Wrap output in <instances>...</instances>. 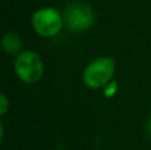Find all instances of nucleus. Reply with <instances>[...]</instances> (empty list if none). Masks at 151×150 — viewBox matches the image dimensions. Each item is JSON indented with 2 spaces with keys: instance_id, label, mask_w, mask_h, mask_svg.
I'll return each mask as SVG.
<instances>
[{
  "instance_id": "nucleus-1",
  "label": "nucleus",
  "mask_w": 151,
  "mask_h": 150,
  "mask_svg": "<svg viewBox=\"0 0 151 150\" xmlns=\"http://www.w3.org/2000/svg\"><path fill=\"white\" fill-rule=\"evenodd\" d=\"M115 60L110 56H99L91 60L82 71V84L90 90H104L111 81H114Z\"/></svg>"
},
{
  "instance_id": "nucleus-2",
  "label": "nucleus",
  "mask_w": 151,
  "mask_h": 150,
  "mask_svg": "<svg viewBox=\"0 0 151 150\" xmlns=\"http://www.w3.org/2000/svg\"><path fill=\"white\" fill-rule=\"evenodd\" d=\"M31 27L39 37H42V39L56 37L65 27L63 12L49 5L37 8L32 13Z\"/></svg>"
},
{
  "instance_id": "nucleus-3",
  "label": "nucleus",
  "mask_w": 151,
  "mask_h": 150,
  "mask_svg": "<svg viewBox=\"0 0 151 150\" xmlns=\"http://www.w3.org/2000/svg\"><path fill=\"white\" fill-rule=\"evenodd\" d=\"M13 71L21 82L29 85L36 84L44 76V60L36 50L24 49L13 60Z\"/></svg>"
},
{
  "instance_id": "nucleus-4",
  "label": "nucleus",
  "mask_w": 151,
  "mask_h": 150,
  "mask_svg": "<svg viewBox=\"0 0 151 150\" xmlns=\"http://www.w3.org/2000/svg\"><path fill=\"white\" fill-rule=\"evenodd\" d=\"M63 16L65 27L74 33L90 29L96 21V12L93 7L80 0L68 3L63 9Z\"/></svg>"
},
{
  "instance_id": "nucleus-5",
  "label": "nucleus",
  "mask_w": 151,
  "mask_h": 150,
  "mask_svg": "<svg viewBox=\"0 0 151 150\" xmlns=\"http://www.w3.org/2000/svg\"><path fill=\"white\" fill-rule=\"evenodd\" d=\"M1 49L5 55L8 56H17L20 55L21 52L24 50V41H23V37L17 33V32H5L3 35V39H1Z\"/></svg>"
},
{
  "instance_id": "nucleus-6",
  "label": "nucleus",
  "mask_w": 151,
  "mask_h": 150,
  "mask_svg": "<svg viewBox=\"0 0 151 150\" xmlns=\"http://www.w3.org/2000/svg\"><path fill=\"white\" fill-rule=\"evenodd\" d=\"M9 100H8L7 94L5 93H1L0 94V116L4 117L5 114L8 113V110H9Z\"/></svg>"
},
{
  "instance_id": "nucleus-7",
  "label": "nucleus",
  "mask_w": 151,
  "mask_h": 150,
  "mask_svg": "<svg viewBox=\"0 0 151 150\" xmlns=\"http://www.w3.org/2000/svg\"><path fill=\"white\" fill-rule=\"evenodd\" d=\"M117 92H118V82L117 81H111L104 89V94H105V97H107V98L114 97V96L117 94Z\"/></svg>"
},
{
  "instance_id": "nucleus-8",
  "label": "nucleus",
  "mask_w": 151,
  "mask_h": 150,
  "mask_svg": "<svg viewBox=\"0 0 151 150\" xmlns=\"http://www.w3.org/2000/svg\"><path fill=\"white\" fill-rule=\"evenodd\" d=\"M147 130H149V134L151 136V114L149 117V121H147Z\"/></svg>"
}]
</instances>
